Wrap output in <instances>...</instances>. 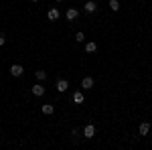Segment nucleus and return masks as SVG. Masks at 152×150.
I'll list each match as a JSON object with an SVG mask.
<instances>
[{
    "label": "nucleus",
    "mask_w": 152,
    "mask_h": 150,
    "mask_svg": "<svg viewBox=\"0 0 152 150\" xmlns=\"http://www.w3.org/2000/svg\"><path fill=\"white\" fill-rule=\"evenodd\" d=\"M23 73H24V67L20 65V63L10 65V75H12V77H23Z\"/></svg>",
    "instance_id": "1"
},
{
    "label": "nucleus",
    "mask_w": 152,
    "mask_h": 150,
    "mask_svg": "<svg viewBox=\"0 0 152 150\" xmlns=\"http://www.w3.org/2000/svg\"><path fill=\"white\" fill-rule=\"evenodd\" d=\"M95 136V126L94 124H87V126L83 128V138L85 140H91Z\"/></svg>",
    "instance_id": "2"
},
{
    "label": "nucleus",
    "mask_w": 152,
    "mask_h": 150,
    "mask_svg": "<svg viewBox=\"0 0 152 150\" xmlns=\"http://www.w3.org/2000/svg\"><path fill=\"white\" fill-rule=\"evenodd\" d=\"M55 89H57L59 93H65L67 89H69V81H67V79H57V83H55Z\"/></svg>",
    "instance_id": "3"
},
{
    "label": "nucleus",
    "mask_w": 152,
    "mask_h": 150,
    "mask_svg": "<svg viewBox=\"0 0 152 150\" xmlns=\"http://www.w3.org/2000/svg\"><path fill=\"white\" fill-rule=\"evenodd\" d=\"M94 77H83L81 81V89H85V91H89V89H94Z\"/></svg>",
    "instance_id": "4"
},
{
    "label": "nucleus",
    "mask_w": 152,
    "mask_h": 150,
    "mask_svg": "<svg viewBox=\"0 0 152 150\" xmlns=\"http://www.w3.org/2000/svg\"><path fill=\"white\" fill-rule=\"evenodd\" d=\"M33 95H35V97H43V95H45V87H43L41 83L33 85Z\"/></svg>",
    "instance_id": "5"
},
{
    "label": "nucleus",
    "mask_w": 152,
    "mask_h": 150,
    "mask_svg": "<svg viewBox=\"0 0 152 150\" xmlns=\"http://www.w3.org/2000/svg\"><path fill=\"white\" fill-rule=\"evenodd\" d=\"M59 16H61L59 8H49V12H47V18H49V20H59Z\"/></svg>",
    "instance_id": "6"
},
{
    "label": "nucleus",
    "mask_w": 152,
    "mask_h": 150,
    "mask_svg": "<svg viewBox=\"0 0 152 150\" xmlns=\"http://www.w3.org/2000/svg\"><path fill=\"white\" fill-rule=\"evenodd\" d=\"M83 8H85V12H89V14H94V12L97 10V4H95L94 0H87V2H85V6H83Z\"/></svg>",
    "instance_id": "7"
},
{
    "label": "nucleus",
    "mask_w": 152,
    "mask_h": 150,
    "mask_svg": "<svg viewBox=\"0 0 152 150\" xmlns=\"http://www.w3.org/2000/svg\"><path fill=\"white\" fill-rule=\"evenodd\" d=\"M148 132H150V124L148 122H142L140 128H138V134L140 136H148Z\"/></svg>",
    "instance_id": "8"
},
{
    "label": "nucleus",
    "mask_w": 152,
    "mask_h": 150,
    "mask_svg": "<svg viewBox=\"0 0 152 150\" xmlns=\"http://www.w3.org/2000/svg\"><path fill=\"white\" fill-rule=\"evenodd\" d=\"M41 112H43L45 116H53V112H55V105H53V104H43Z\"/></svg>",
    "instance_id": "9"
},
{
    "label": "nucleus",
    "mask_w": 152,
    "mask_h": 150,
    "mask_svg": "<svg viewBox=\"0 0 152 150\" xmlns=\"http://www.w3.org/2000/svg\"><path fill=\"white\" fill-rule=\"evenodd\" d=\"M77 14H79V12H77V8H67L65 18H67V20H75V18H77Z\"/></svg>",
    "instance_id": "10"
},
{
    "label": "nucleus",
    "mask_w": 152,
    "mask_h": 150,
    "mask_svg": "<svg viewBox=\"0 0 152 150\" xmlns=\"http://www.w3.org/2000/svg\"><path fill=\"white\" fill-rule=\"evenodd\" d=\"M83 102H85V97H83L81 91H75V93H73V104H83Z\"/></svg>",
    "instance_id": "11"
},
{
    "label": "nucleus",
    "mask_w": 152,
    "mask_h": 150,
    "mask_svg": "<svg viewBox=\"0 0 152 150\" xmlns=\"http://www.w3.org/2000/svg\"><path fill=\"white\" fill-rule=\"evenodd\" d=\"M85 51H87V53H95V51H97V43H94V41L87 43V45H85Z\"/></svg>",
    "instance_id": "12"
},
{
    "label": "nucleus",
    "mask_w": 152,
    "mask_h": 150,
    "mask_svg": "<svg viewBox=\"0 0 152 150\" xmlns=\"http://www.w3.org/2000/svg\"><path fill=\"white\" fill-rule=\"evenodd\" d=\"M35 77L39 81H43V79H47V71H43V69H39V71H35Z\"/></svg>",
    "instance_id": "13"
},
{
    "label": "nucleus",
    "mask_w": 152,
    "mask_h": 150,
    "mask_svg": "<svg viewBox=\"0 0 152 150\" xmlns=\"http://www.w3.org/2000/svg\"><path fill=\"white\" fill-rule=\"evenodd\" d=\"M107 6H110V8H112L114 12L120 10V2H118V0H110V2H107Z\"/></svg>",
    "instance_id": "14"
},
{
    "label": "nucleus",
    "mask_w": 152,
    "mask_h": 150,
    "mask_svg": "<svg viewBox=\"0 0 152 150\" xmlns=\"http://www.w3.org/2000/svg\"><path fill=\"white\" fill-rule=\"evenodd\" d=\"M75 41H77V43H83V41H85V35H83L81 31H79V33L75 35Z\"/></svg>",
    "instance_id": "15"
},
{
    "label": "nucleus",
    "mask_w": 152,
    "mask_h": 150,
    "mask_svg": "<svg viewBox=\"0 0 152 150\" xmlns=\"http://www.w3.org/2000/svg\"><path fill=\"white\" fill-rule=\"evenodd\" d=\"M71 134H73L75 138H79V134H81V130H79V128H73V132H71Z\"/></svg>",
    "instance_id": "16"
},
{
    "label": "nucleus",
    "mask_w": 152,
    "mask_h": 150,
    "mask_svg": "<svg viewBox=\"0 0 152 150\" xmlns=\"http://www.w3.org/2000/svg\"><path fill=\"white\" fill-rule=\"evenodd\" d=\"M4 43H6V37H4V35H2V33H0V47L4 45Z\"/></svg>",
    "instance_id": "17"
},
{
    "label": "nucleus",
    "mask_w": 152,
    "mask_h": 150,
    "mask_svg": "<svg viewBox=\"0 0 152 150\" xmlns=\"http://www.w3.org/2000/svg\"><path fill=\"white\" fill-rule=\"evenodd\" d=\"M31 2H39V0H31Z\"/></svg>",
    "instance_id": "18"
},
{
    "label": "nucleus",
    "mask_w": 152,
    "mask_h": 150,
    "mask_svg": "<svg viewBox=\"0 0 152 150\" xmlns=\"http://www.w3.org/2000/svg\"><path fill=\"white\" fill-rule=\"evenodd\" d=\"M55 2H63V0H55Z\"/></svg>",
    "instance_id": "19"
}]
</instances>
